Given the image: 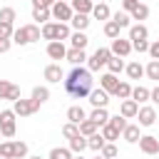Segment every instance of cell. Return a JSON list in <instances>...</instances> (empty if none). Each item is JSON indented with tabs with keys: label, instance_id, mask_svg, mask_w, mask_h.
Here are the masks:
<instances>
[{
	"label": "cell",
	"instance_id": "cell-1",
	"mask_svg": "<svg viewBox=\"0 0 159 159\" xmlns=\"http://www.w3.org/2000/svg\"><path fill=\"white\" fill-rule=\"evenodd\" d=\"M94 80H92V72L87 67H72L70 75H65V92L75 99H82V97H89V92L94 89L92 87Z\"/></svg>",
	"mask_w": 159,
	"mask_h": 159
},
{
	"label": "cell",
	"instance_id": "cell-2",
	"mask_svg": "<svg viewBox=\"0 0 159 159\" xmlns=\"http://www.w3.org/2000/svg\"><path fill=\"white\" fill-rule=\"evenodd\" d=\"M42 37V27L40 25H25V27H17L12 32V42L15 45H30V42H37Z\"/></svg>",
	"mask_w": 159,
	"mask_h": 159
},
{
	"label": "cell",
	"instance_id": "cell-3",
	"mask_svg": "<svg viewBox=\"0 0 159 159\" xmlns=\"http://www.w3.org/2000/svg\"><path fill=\"white\" fill-rule=\"evenodd\" d=\"M109 57H112V50H109V47H97V50H94V55L87 60V70H89V72H97V70L107 67Z\"/></svg>",
	"mask_w": 159,
	"mask_h": 159
},
{
	"label": "cell",
	"instance_id": "cell-4",
	"mask_svg": "<svg viewBox=\"0 0 159 159\" xmlns=\"http://www.w3.org/2000/svg\"><path fill=\"white\" fill-rule=\"evenodd\" d=\"M15 117H17V114H15L12 109H2V112H0V134H2L5 139H12V137H15V129H17V127H15Z\"/></svg>",
	"mask_w": 159,
	"mask_h": 159
},
{
	"label": "cell",
	"instance_id": "cell-5",
	"mask_svg": "<svg viewBox=\"0 0 159 159\" xmlns=\"http://www.w3.org/2000/svg\"><path fill=\"white\" fill-rule=\"evenodd\" d=\"M40 109V102H35L32 97L30 99H17V102H12V112L17 114V117H30V114H35Z\"/></svg>",
	"mask_w": 159,
	"mask_h": 159
},
{
	"label": "cell",
	"instance_id": "cell-6",
	"mask_svg": "<svg viewBox=\"0 0 159 159\" xmlns=\"http://www.w3.org/2000/svg\"><path fill=\"white\" fill-rule=\"evenodd\" d=\"M50 12H52V17H55V20H60V22H70V20H72V15H75L72 5H70V2H60V0L50 7Z\"/></svg>",
	"mask_w": 159,
	"mask_h": 159
},
{
	"label": "cell",
	"instance_id": "cell-7",
	"mask_svg": "<svg viewBox=\"0 0 159 159\" xmlns=\"http://www.w3.org/2000/svg\"><path fill=\"white\" fill-rule=\"evenodd\" d=\"M139 149H142L147 157H157V154H159V139L152 137V134H144V137L139 139Z\"/></svg>",
	"mask_w": 159,
	"mask_h": 159
},
{
	"label": "cell",
	"instance_id": "cell-8",
	"mask_svg": "<svg viewBox=\"0 0 159 159\" xmlns=\"http://www.w3.org/2000/svg\"><path fill=\"white\" fill-rule=\"evenodd\" d=\"M0 99H10V102H17L20 99V87L7 82V80H0Z\"/></svg>",
	"mask_w": 159,
	"mask_h": 159
},
{
	"label": "cell",
	"instance_id": "cell-9",
	"mask_svg": "<svg viewBox=\"0 0 159 159\" xmlns=\"http://www.w3.org/2000/svg\"><path fill=\"white\" fill-rule=\"evenodd\" d=\"M112 55L114 57H127L129 52H132V42L129 40H124V37H117V40H112Z\"/></svg>",
	"mask_w": 159,
	"mask_h": 159
},
{
	"label": "cell",
	"instance_id": "cell-10",
	"mask_svg": "<svg viewBox=\"0 0 159 159\" xmlns=\"http://www.w3.org/2000/svg\"><path fill=\"white\" fill-rule=\"evenodd\" d=\"M47 57H50V60H65V57H67V47H65V42H60V40L47 42Z\"/></svg>",
	"mask_w": 159,
	"mask_h": 159
},
{
	"label": "cell",
	"instance_id": "cell-11",
	"mask_svg": "<svg viewBox=\"0 0 159 159\" xmlns=\"http://www.w3.org/2000/svg\"><path fill=\"white\" fill-rule=\"evenodd\" d=\"M137 119H139V127H152L157 122V109L154 107H139Z\"/></svg>",
	"mask_w": 159,
	"mask_h": 159
},
{
	"label": "cell",
	"instance_id": "cell-12",
	"mask_svg": "<svg viewBox=\"0 0 159 159\" xmlns=\"http://www.w3.org/2000/svg\"><path fill=\"white\" fill-rule=\"evenodd\" d=\"M87 119H92L97 127H104V124L109 122V112H107V107H94V109L87 114Z\"/></svg>",
	"mask_w": 159,
	"mask_h": 159
},
{
	"label": "cell",
	"instance_id": "cell-13",
	"mask_svg": "<svg viewBox=\"0 0 159 159\" xmlns=\"http://www.w3.org/2000/svg\"><path fill=\"white\" fill-rule=\"evenodd\" d=\"M117 84H119V80H117V75H112V72H107V75H102V77H99V87H102L107 94H114Z\"/></svg>",
	"mask_w": 159,
	"mask_h": 159
},
{
	"label": "cell",
	"instance_id": "cell-14",
	"mask_svg": "<svg viewBox=\"0 0 159 159\" xmlns=\"http://www.w3.org/2000/svg\"><path fill=\"white\" fill-rule=\"evenodd\" d=\"M89 104H92V107H107V104H109V94H107L102 87H99V89H92V92H89Z\"/></svg>",
	"mask_w": 159,
	"mask_h": 159
},
{
	"label": "cell",
	"instance_id": "cell-15",
	"mask_svg": "<svg viewBox=\"0 0 159 159\" xmlns=\"http://www.w3.org/2000/svg\"><path fill=\"white\" fill-rule=\"evenodd\" d=\"M119 114L127 117V119H132V117L139 114V104H137L134 99H122V104H119Z\"/></svg>",
	"mask_w": 159,
	"mask_h": 159
},
{
	"label": "cell",
	"instance_id": "cell-16",
	"mask_svg": "<svg viewBox=\"0 0 159 159\" xmlns=\"http://www.w3.org/2000/svg\"><path fill=\"white\" fill-rule=\"evenodd\" d=\"M45 80H47V82H60V80H65V72H62V67H60L57 62L47 65V67H45Z\"/></svg>",
	"mask_w": 159,
	"mask_h": 159
},
{
	"label": "cell",
	"instance_id": "cell-17",
	"mask_svg": "<svg viewBox=\"0 0 159 159\" xmlns=\"http://www.w3.org/2000/svg\"><path fill=\"white\" fill-rule=\"evenodd\" d=\"M89 22H92V20H89V15H80V12H75V15H72V20H70V25L75 27V32H84V30L89 27Z\"/></svg>",
	"mask_w": 159,
	"mask_h": 159
},
{
	"label": "cell",
	"instance_id": "cell-18",
	"mask_svg": "<svg viewBox=\"0 0 159 159\" xmlns=\"http://www.w3.org/2000/svg\"><path fill=\"white\" fill-rule=\"evenodd\" d=\"M65 60H67V62H70L72 67H80V65H82L84 60H89V57L84 55V50H75V47H70V50H67V57H65Z\"/></svg>",
	"mask_w": 159,
	"mask_h": 159
},
{
	"label": "cell",
	"instance_id": "cell-19",
	"mask_svg": "<svg viewBox=\"0 0 159 159\" xmlns=\"http://www.w3.org/2000/svg\"><path fill=\"white\" fill-rule=\"evenodd\" d=\"M67 119H70L72 124H82V122L87 119V112H84L80 104H72V107L67 109Z\"/></svg>",
	"mask_w": 159,
	"mask_h": 159
},
{
	"label": "cell",
	"instance_id": "cell-20",
	"mask_svg": "<svg viewBox=\"0 0 159 159\" xmlns=\"http://www.w3.org/2000/svg\"><path fill=\"white\" fill-rule=\"evenodd\" d=\"M149 37V30L142 25V22H137V25H132L129 27V42H137V40H147Z\"/></svg>",
	"mask_w": 159,
	"mask_h": 159
},
{
	"label": "cell",
	"instance_id": "cell-21",
	"mask_svg": "<svg viewBox=\"0 0 159 159\" xmlns=\"http://www.w3.org/2000/svg\"><path fill=\"white\" fill-rule=\"evenodd\" d=\"M70 5H72V10L80 12V15H89V12L94 10V0H72Z\"/></svg>",
	"mask_w": 159,
	"mask_h": 159
},
{
	"label": "cell",
	"instance_id": "cell-22",
	"mask_svg": "<svg viewBox=\"0 0 159 159\" xmlns=\"http://www.w3.org/2000/svg\"><path fill=\"white\" fill-rule=\"evenodd\" d=\"M122 137H124V142L137 144V142L142 139V134H139V124H127V129L122 132Z\"/></svg>",
	"mask_w": 159,
	"mask_h": 159
},
{
	"label": "cell",
	"instance_id": "cell-23",
	"mask_svg": "<svg viewBox=\"0 0 159 159\" xmlns=\"http://www.w3.org/2000/svg\"><path fill=\"white\" fill-rule=\"evenodd\" d=\"M104 144H107V142H104V137H102V132H97V134H92V137H87V149H92V152H97V154H99V152L104 149Z\"/></svg>",
	"mask_w": 159,
	"mask_h": 159
},
{
	"label": "cell",
	"instance_id": "cell-24",
	"mask_svg": "<svg viewBox=\"0 0 159 159\" xmlns=\"http://www.w3.org/2000/svg\"><path fill=\"white\" fill-rule=\"evenodd\" d=\"M92 17L94 20H109L112 17V12H109V7H107V2H94V10H92Z\"/></svg>",
	"mask_w": 159,
	"mask_h": 159
},
{
	"label": "cell",
	"instance_id": "cell-25",
	"mask_svg": "<svg viewBox=\"0 0 159 159\" xmlns=\"http://www.w3.org/2000/svg\"><path fill=\"white\" fill-rule=\"evenodd\" d=\"M124 70H127V77H129V80H142V77H144V67H142L137 60H134V62H129Z\"/></svg>",
	"mask_w": 159,
	"mask_h": 159
},
{
	"label": "cell",
	"instance_id": "cell-26",
	"mask_svg": "<svg viewBox=\"0 0 159 159\" xmlns=\"http://www.w3.org/2000/svg\"><path fill=\"white\" fill-rule=\"evenodd\" d=\"M84 149H87V137L77 134L75 139H70V152H72V154H82Z\"/></svg>",
	"mask_w": 159,
	"mask_h": 159
},
{
	"label": "cell",
	"instance_id": "cell-27",
	"mask_svg": "<svg viewBox=\"0 0 159 159\" xmlns=\"http://www.w3.org/2000/svg\"><path fill=\"white\" fill-rule=\"evenodd\" d=\"M87 42H89V37H87L84 32H72V37H70V45H72L75 50H84Z\"/></svg>",
	"mask_w": 159,
	"mask_h": 159
},
{
	"label": "cell",
	"instance_id": "cell-28",
	"mask_svg": "<svg viewBox=\"0 0 159 159\" xmlns=\"http://www.w3.org/2000/svg\"><path fill=\"white\" fill-rule=\"evenodd\" d=\"M132 99H134L137 104H142V102L152 99V89H147V87H134V89H132Z\"/></svg>",
	"mask_w": 159,
	"mask_h": 159
},
{
	"label": "cell",
	"instance_id": "cell-29",
	"mask_svg": "<svg viewBox=\"0 0 159 159\" xmlns=\"http://www.w3.org/2000/svg\"><path fill=\"white\" fill-rule=\"evenodd\" d=\"M132 84L129 82H119L117 84V89H114V97H119V99H132Z\"/></svg>",
	"mask_w": 159,
	"mask_h": 159
},
{
	"label": "cell",
	"instance_id": "cell-30",
	"mask_svg": "<svg viewBox=\"0 0 159 159\" xmlns=\"http://www.w3.org/2000/svg\"><path fill=\"white\" fill-rule=\"evenodd\" d=\"M119 134H122V132H119V129H114L109 122L102 127V137H104V142H112V144H114V142L119 139Z\"/></svg>",
	"mask_w": 159,
	"mask_h": 159
},
{
	"label": "cell",
	"instance_id": "cell-31",
	"mask_svg": "<svg viewBox=\"0 0 159 159\" xmlns=\"http://www.w3.org/2000/svg\"><path fill=\"white\" fill-rule=\"evenodd\" d=\"M52 17V12H50V7H32V20H37V22H47Z\"/></svg>",
	"mask_w": 159,
	"mask_h": 159
},
{
	"label": "cell",
	"instance_id": "cell-32",
	"mask_svg": "<svg viewBox=\"0 0 159 159\" xmlns=\"http://www.w3.org/2000/svg\"><path fill=\"white\" fill-rule=\"evenodd\" d=\"M122 60H124V57H114V55H112V57H109V62H107V70H109L112 75H119V72L127 67Z\"/></svg>",
	"mask_w": 159,
	"mask_h": 159
},
{
	"label": "cell",
	"instance_id": "cell-33",
	"mask_svg": "<svg viewBox=\"0 0 159 159\" xmlns=\"http://www.w3.org/2000/svg\"><path fill=\"white\" fill-rule=\"evenodd\" d=\"M144 75L154 82H159V60H149V65L144 67Z\"/></svg>",
	"mask_w": 159,
	"mask_h": 159
},
{
	"label": "cell",
	"instance_id": "cell-34",
	"mask_svg": "<svg viewBox=\"0 0 159 159\" xmlns=\"http://www.w3.org/2000/svg\"><path fill=\"white\" fill-rule=\"evenodd\" d=\"M129 17H132V20H147V17H149V7H147L144 2H139V5L129 12Z\"/></svg>",
	"mask_w": 159,
	"mask_h": 159
},
{
	"label": "cell",
	"instance_id": "cell-35",
	"mask_svg": "<svg viewBox=\"0 0 159 159\" xmlns=\"http://www.w3.org/2000/svg\"><path fill=\"white\" fill-rule=\"evenodd\" d=\"M112 20L119 25V27H132L129 22H132V17H129V12H124V10H117L114 15H112Z\"/></svg>",
	"mask_w": 159,
	"mask_h": 159
},
{
	"label": "cell",
	"instance_id": "cell-36",
	"mask_svg": "<svg viewBox=\"0 0 159 159\" xmlns=\"http://www.w3.org/2000/svg\"><path fill=\"white\" fill-rule=\"evenodd\" d=\"M119 30H122V27H119L114 20H107V22H104V35H107L109 40H117V37H119Z\"/></svg>",
	"mask_w": 159,
	"mask_h": 159
},
{
	"label": "cell",
	"instance_id": "cell-37",
	"mask_svg": "<svg viewBox=\"0 0 159 159\" xmlns=\"http://www.w3.org/2000/svg\"><path fill=\"white\" fill-rule=\"evenodd\" d=\"M55 30H57V22H45V25H42V37L50 40V42H55V40H57V32H55Z\"/></svg>",
	"mask_w": 159,
	"mask_h": 159
},
{
	"label": "cell",
	"instance_id": "cell-38",
	"mask_svg": "<svg viewBox=\"0 0 159 159\" xmlns=\"http://www.w3.org/2000/svg\"><path fill=\"white\" fill-rule=\"evenodd\" d=\"M97 129H99V127H97L92 119H84V122L80 124V134H82V137H92V134H97Z\"/></svg>",
	"mask_w": 159,
	"mask_h": 159
},
{
	"label": "cell",
	"instance_id": "cell-39",
	"mask_svg": "<svg viewBox=\"0 0 159 159\" xmlns=\"http://www.w3.org/2000/svg\"><path fill=\"white\" fill-rule=\"evenodd\" d=\"M12 149H15V157H12V159H25V157H27V144H25V142L12 139Z\"/></svg>",
	"mask_w": 159,
	"mask_h": 159
},
{
	"label": "cell",
	"instance_id": "cell-40",
	"mask_svg": "<svg viewBox=\"0 0 159 159\" xmlns=\"http://www.w3.org/2000/svg\"><path fill=\"white\" fill-rule=\"evenodd\" d=\"M50 159H72V152H70V147H55L50 152Z\"/></svg>",
	"mask_w": 159,
	"mask_h": 159
},
{
	"label": "cell",
	"instance_id": "cell-41",
	"mask_svg": "<svg viewBox=\"0 0 159 159\" xmlns=\"http://www.w3.org/2000/svg\"><path fill=\"white\" fill-rule=\"evenodd\" d=\"M32 99L40 102V104L47 102V99H50V89H47V87H35V89H32Z\"/></svg>",
	"mask_w": 159,
	"mask_h": 159
},
{
	"label": "cell",
	"instance_id": "cell-42",
	"mask_svg": "<svg viewBox=\"0 0 159 159\" xmlns=\"http://www.w3.org/2000/svg\"><path fill=\"white\" fill-rule=\"evenodd\" d=\"M80 134V124H72V122H67L65 127H62V137L65 139H75Z\"/></svg>",
	"mask_w": 159,
	"mask_h": 159
},
{
	"label": "cell",
	"instance_id": "cell-43",
	"mask_svg": "<svg viewBox=\"0 0 159 159\" xmlns=\"http://www.w3.org/2000/svg\"><path fill=\"white\" fill-rule=\"evenodd\" d=\"M15 149H12V139L10 142H0V159H12Z\"/></svg>",
	"mask_w": 159,
	"mask_h": 159
},
{
	"label": "cell",
	"instance_id": "cell-44",
	"mask_svg": "<svg viewBox=\"0 0 159 159\" xmlns=\"http://www.w3.org/2000/svg\"><path fill=\"white\" fill-rule=\"evenodd\" d=\"M15 17H17V12H15V7H0V22H15Z\"/></svg>",
	"mask_w": 159,
	"mask_h": 159
},
{
	"label": "cell",
	"instance_id": "cell-45",
	"mask_svg": "<svg viewBox=\"0 0 159 159\" xmlns=\"http://www.w3.org/2000/svg\"><path fill=\"white\" fill-rule=\"evenodd\" d=\"M55 32H57V40H60V42L72 37V32H70V25H67V22H57V30H55Z\"/></svg>",
	"mask_w": 159,
	"mask_h": 159
},
{
	"label": "cell",
	"instance_id": "cell-46",
	"mask_svg": "<svg viewBox=\"0 0 159 159\" xmlns=\"http://www.w3.org/2000/svg\"><path fill=\"white\" fill-rule=\"evenodd\" d=\"M109 124H112L114 129H119V132H124L129 122H127V117H122V114H114V117H109Z\"/></svg>",
	"mask_w": 159,
	"mask_h": 159
},
{
	"label": "cell",
	"instance_id": "cell-47",
	"mask_svg": "<svg viewBox=\"0 0 159 159\" xmlns=\"http://www.w3.org/2000/svg\"><path fill=\"white\" fill-rule=\"evenodd\" d=\"M99 154H102L104 159H117V147H114L112 142H107V144H104V149H102Z\"/></svg>",
	"mask_w": 159,
	"mask_h": 159
},
{
	"label": "cell",
	"instance_id": "cell-48",
	"mask_svg": "<svg viewBox=\"0 0 159 159\" xmlns=\"http://www.w3.org/2000/svg\"><path fill=\"white\" fill-rule=\"evenodd\" d=\"M12 32H15V27H12L10 22H0V37H5V40H12Z\"/></svg>",
	"mask_w": 159,
	"mask_h": 159
},
{
	"label": "cell",
	"instance_id": "cell-49",
	"mask_svg": "<svg viewBox=\"0 0 159 159\" xmlns=\"http://www.w3.org/2000/svg\"><path fill=\"white\" fill-rule=\"evenodd\" d=\"M132 50H137L139 55L142 52H149V42L147 40H137V42H132Z\"/></svg>",
	"mask_w": 159,
	"mask_h": 159
},
{
	"label": "cell",
	"instance_id": "cell-50",
	"mask_svg": "<svg viewBox=\"0 0 159 159\" xmlns=\"http://www.w3.org/2000/svg\"><path fill=\"white\" fill-rule=\"evenodd\" d=\"M137 5H139V0H122V10L124 12H132Z\"/></svg>",
	"mask_w": 159,
	"mask_h": 159
},
{
	"label": "cell",
	"instance_id": "cell-51",
	"mask_svg": "<svg viewBox=\"0 0 159 159\" xmlns=\"http://www.w3.org/2000/svg\"><path fill=\"white\" fill-rule=\"evenodd\" d=\"M57 0H32V7H52Z\"/></svg>",
	"mask_w": 159,
	"mask_h": 159
},
{
	"label": "cell",
	"instance_id": "cell-52",
	"mask_svg": "<svg viewBox=\"0 0 159 159\" xmlns=\"http://www.w3.org/2000/svg\"><path fill=\"white\" fill-rule=\"evenodd\" d=\"M149 55H152V60H159V40L149 45Z\"/></svg>",
	"mask_w": 159,
	"mask_h": 159
},
{
	"label": "cell",
	"instance_id": "cell-53",
	"mask_svg": "<svg viewBox=\"0 0 159 159\" xmlns=\"http://www.w3.org/2000/svg\"><path fill=\"white\" fill-rule=\"evenodd\" d=\"M10 45H12V40H5V37H0V55H5V52L10 50Z\"/></svg>",
	"mask_w": 159,
	"mask_h": 159
},
{
	"label": "cell",
	"instance_id": "cell-54",
	"mask_svg": "<svg viewBox=\"0 0 159 159\" xmlns=\"http://www.w3.org/2000/svg\"><path fill=\"white\" fill-rule=\"evenodd\" d=\"M152 102H157V104H159V84L152 89Z\"/></svg>",
	"mask_w": 159,
	"mask_h": 159
},
{
	"label": "cell",
	"instance_id": "cell-55",
	"mask_svg": "<svg viewBox=\"0 0 159 159\" xmlns=\"http://www.w3.org/2000/svg\"><path fill=\"white\" fill-rule=\"evenodd\" d=\"M72 159H84V157H82V154H77V157H72Z\"/></svg>",
	"mask_w": 159,
	"mask_h": 159
},
{
	"label": "cell",
	"instance_id": "cell-56",
	"mask_svg": "<svg viewBox=\"0 0 159 159\" xmlns=\"http://www.w3.org/2000/svg\"><path fill=\"white\" fill-rule=\"evenodd\" d=\"M94 159H104V157H102V154H97V157H94Z\"/></svg>",
	"mask_w": 159,
	"mask_h": 159
},
{
	"label": "cell",
	"instance_id": "cell-57",
	"mask_svg": "<svg viewBox=\"0 0 159 159\" xmlns=\"http://www.w3.org/2000/svg\"><path fill=\"white\" fill-rule=\"evenodd\" d=\"M27 159H42V157H27Z\"/></svg>",
	"mask_w": 159,
	"mask_h": 159
},
{
	"label": "cell",
	"instance_id": "cell-58",
	"mask_svg": "<svg viewBox=\"0 0 159 159\" xmlns=\"http://www.w3.org/2000/svg\"><path fill=\"white\" fill-rule=\"evenodd\" d=\"M60 2H72V0H60Z\"/></svg>",
	"mask_w": 159,
	"mask_h": 159
},
{
	"label": "cell",
	"instance_id": "cell-59",
	"mask_svg": "<svg viewBox=\"0 0 159 159\" xmlns=\"http://www.w3.org/2000/svg\"><path fill=\"white\" fill-rule=\"evenodd\" d=\"M152 159H157V157H152Z\"/></svg>",
	"mask_w": 159,
	"mask_h": 159
}]
</instances>
